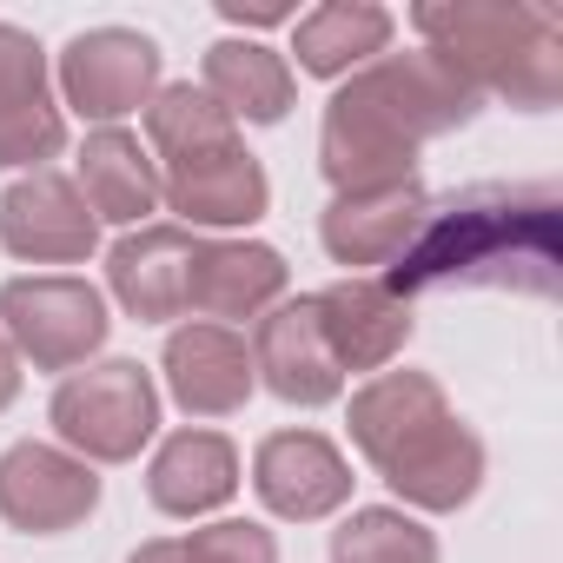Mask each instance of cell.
Returning <instances> with one entry per match:
<instances>
[{
	"label": "cell",
	"mask_w": 563,
	"mask_h": 563,
	"mask_svg": "<svg viewBox=\"0 0 563 563\" xmlns=\"http://www.w3.org/2000/svg\"><path fill=\"white\" fill-rule=\"evenodd\" d=\"M54 444L80 464H133L159 438V385L140 358H93L67 372L47 398Z\"/></svg>",
	"instance_id": "4"
},
{
	"label": "cell",
	"mask_w": 563,
	"mask_h": 563,
	"mask_svg": "<svg viewBox=\"0 0 563 563\" xmlns=\"http://www.w3.org/2000/svg\"><path fill=\"white\" fill-rule=\"evenodd\" d=\"M477 93L431 60L424 47L411 54H378L339 93L325 100L319 120V173L332 192H378L418 179V153L457 126L477 120Z\"/></svg>",
	"instance_id": "1"
},
{
	"label": "cell",
	"mask_w": 563,
	"mask_h": 563,
	"mask_svg": "<svg viewBox=\"0 0 563 563\" xmlns=\"http://www.w3.org/2000/svg\"><path fill=\"white\" fill-rule=\"evenodd\" d=\"M239 484H245L239 444L212 424H186V431L159 438V451L146 457V504L159 517H179V523L225 510L239 497Z\"/></svg>",
	"instance_id": "17"
},
{
	"label": "cell",
	"mask_w": 563,
	"mask_h": 563,
	"mask_svg": "<svg viewBox=\"0 0 563 563\" xmlns=\"http://www.w3.org/2000/svg\"><path fill=\"white\" fill-rule=\"evenodd\" d=\"M126 563H186V550H179V537H153V543H140Z\"/></svg>",
	"instance_id": "30"
},
{
	"label": "cell",
	"mask_w": 563,
	"mask_h": 563,
	"mask_svg": "<svg viewBox=\"0 0 563 563\" xmlns=\"http://www.w3.org/2000/svg\"><path fill=\"white\" fill-rule=\"evenodd\" d=\"M199 87L245 126H278L292 107H299V74L292 60L265 47V41H245V34H225L206 47V67H199Z\"/></svg>",
	"instance_id": "21"
},
{
	"label": "cell",
	"mask_w": 563,
	"mask_h": 563,
	"mask_svg": "<svg viewBox=\"0 0 563 563\" xmlns=\"http://www.w3.org/2000/svg\"><path fill=\"white\" fill-rule=\"evenodd\" d=\"M54 100V60L47 47L14 27V21H0V113H21V107H41Z\"/></svg>",
	"instance_id": "26"
},
{
	"label": "cell",
	"mask_w": 563,
	"mask_h": 563,
	"mask_svg": "<svg viewBox=\"0 0 563 563\" xmlns=\"http://www.w3.org/2000/svg\"><path fill=\"white\" fill-rule=\"evenodd\" d=\"M199 232L153 219L107 245V292L140 325H186V272H192Z\"/></svg>",
	"instance_id": "14"
},
{
	"label": "cell",
	"mask_w": 563,
	"mask_h": 563,
	"mask_svg": "<svg viewBox=\"0 0 563 563\" xmlns=\"http://www.w3.org/2000/svg\"><path fill=\"white\" fill-rule=\"evenodd\" d=\"M332 563H444L438 530L398 504H365L332 530Z\"/></svg>",
	"instance_id": "24"
},
{
	"label": "cell",
	"mask_w": 563,
	"mask_h": 563,
	"mask_svg": "<svg viewBox=\"0 0 563 563\" xmlns=\"http://www.w3.org/2000/svg\"><path fill=\"white\" fill-rule=\"evenodd\" d=\"M159 206L173 212V225H186L199 239H245V225H258L272 212V179L239 140L225 153L166 166L159 173Z\"/></svg>",
	"instance_id": "9"
},
{
	"label": "cell",
	"mask_w": 563,
	"mask_h": 563,
	"mask_svg": "<svg viewBox=\"0 0 563 563\" xmlns=\"http://www.w3.org/2000/svg\"><path fill=\"white\" fill-rule=\"evenodd\" d=\"M411 27L431 60H444L477 100H510L517 113H550L563 100V21L530 0H424Z\"/></svg>",
	"instance_id": "3"
},
{
	"label": "cell",
	"mask_w": 563,
	"mask_h": 563,
	"mask_svg": "<svg viewBox=\"0 0 563 563\" xmlns=\"http://www.w3.org/2000/svg\"><path fill=\"white\" fill-rule=\"evenodd\" d=\"M0 245L21 265H87L100 252V219L67 173H21L0 192Z\"/></svg>",
	"instance_id": "10"
},
{
	"label": "cell",
	"mask_w": 563,
	"mask_h": 563,
	"mask_svg": "<svg viewBox=\"0 0 563 563\" xmlns=\"http://www.w3.org/2000/svg\"><path fill=\"white\" fill-rule=\"evenodd\" d=\"M424 212H431L424 179L378 186V192H332V206L319 212V245L332 265H345V278H372L378 265L391 272L405 258Z\"/></svg>",
	"instance_id": "13"
},
{
	"label": "cell",
	"mask_w": 563,
	"mask_h": 563,
	"mask_svg": "<svg viewBox=\"0 0 563 563\" xmlns=\"http://www.w3.org/2000/svg\"><path fill=\"white\" fill-rule=\"evenodd\" d=\"M444 418H451V398L431 372H378L345 405V431H352V444L372 471H385L405 444H418Z\"/></svg>",
	"instance_id": "20"
},
{
	"label": "cell",
	"mask_w": 563,
	"mask_h": 563,
	"mask_svg": "<svg viewBox=\"0 0 563 563\" xmlns=\"http://www.w3.org/2000/svg\"><path fill=\"white\" fill-rule=\"evenodd\" d=\"M556 192L543 186H471L424 212L405 258L385 272L398 299L451 292V286H490V292H530L550 299L563 278L556 245Z\"/></svg>",
	"instance_id": "2"
},
{
	"label": "cell",
	"mask_w": 563,
	"mask_h": 563,
	"mask_svg": "<svg viewBox=\"0 0 563 563\" xmlns=\"http://www.w3.org/2000/svg\"><path fill=\"white\" fill-rule=\"evenodd\" d=\"M74 186H80L87 212H93L100 225H120V232L153 225V212H159V159H153L146 140L126 133V126H93V133L80 140V153H74Z\"/></svg>",
	"instance_id": "19"
},
{
	"label": "cell",
	"mask_w": 563,
	"mask_h": 563,
	"mask_svg": "<svg viewBox=\"0 0 563 563\" xmlns=\"http://www.w3.org/2000/svg\"><path fill=\"white\" fill-rule=\"evenodd\" d=\"M352 457L325 431H272L252 451V497L278 523H325L352 504Z\"/></svg>",
	"instance_id": "8"
},
{
	"label": "cell",
	"mask_w": 563,
	"mask_h": 563,
	"mask_svg": "<svg viewBox=\"0 0 563 563\" xmlns=\"http://www.w3.org/2000/svg\"><path fill=\"white\" fill-rule=\"evenodd\" d=\"M292 292V265L265 239H199L186 272V319L206 325H258L278 299Z\"/></svg>",
	"instance_id": "11"
},
{
	"label": "cell",
	"mask_w": 563,
	"mask_h": 563,
	"mask_svg": "<svg viewBox=\"0 0 563 563\" xmlns=\"http://www.w3.org/2000/svg\"><path fill=\"white\" fill-rule=\"evenodd\" d=\"M186 563H278V537L252 517H206L179 537Z\"/></svg>",
	"instance_id": "27"
},
{
	"label": "cell",
	"mask_w": 563,
	"mask_h": 563,
	"mask_svg": "<svg viewBox=\"0 0 563 563\" xmlns=\"http://www.w3.org/2000/svg\"><path fill=\"white\" fill-rule=\"evenodd\" d=\"M252 378L278 398V405H299V411H319V405H339L345 398V372L319 332V312H312V292L306 299H278L258 325H252Z\"/></svg>",
	"instance_id": "12"
},
{
	"label": "cell",
	"mask_w": 563,
	"mask_h": 563,
	"mask_svg": "<svg viewBox=\"0 0 563 563\" xmlns=\"http://www.w3.org/2000/svg\"><path fill=\"white\" fill-rule=\"evenodd\" d=\"M312 312H319V332L339 358V372H391L418 332V312L411 299H398L385 278H339V286L312 292Z\"/></svg>",
	"instance_id": "16"
},
{
	"label": "cell",
	"mask_w": 563,
	"mask_h": 563,
	"mask_svg": "<svg viewBox=\"0 0 563 563\" xmlns=\"http://www.w3.org/2000/svg\"><path fill=\"white\" fill-rule=\"evenodd\" d=\"M0 339L14 345L21 365L67 378L107 352L113 312H107V292L80 272H27L0 286Z\"/></svg>",
	"instance_id": "5"
},
{
	"label": "cell",
	"mask_w": 563,
	"mask_h": 563,
	"mask_svg": "<svg viewBox=\"0 0 563 563\" xmlns=\"http://www.w3.org/2000/svg\"><path fill=\"white\" fill-rule=\"evenodd\" d=\"M219 21H232V27H292L299 8H286V0H258V8H245V0H219Z\"/></svg>",
	"instance_id": "28"
},
{
	"label": "cell",
	"mask_w": 563,
	"mask_h": 563,
	"mask_svg": "<svg viewBox=\"0 0 563 563\" xmlns=\"http://www.w3.org/2000/svg\"><path fill=\"white\" fill-rule=\"evenodd\" d=\"M21 378H27V365L14 358V345H8V339H0V411L21 398Z\"/></svg>",
	"instance_id": "29"
},
{
	"label": "cell",
	"mask_w": 563,
	"mask_h": 563,
	"mask_svg": "<svg viewBox=\"0 0 563 563\" xmlns=\"http://www.w3.org/2000/svg\"><path fill=\"white\" fill-rule=\"evenodd\" d=\"M159 378H166V398L186 411V418H232L252 405L258 378H252V345L232 332V325H206V319H186L166 332V352H159Z\"/></svg>",
	"instance_id": "15"
},
{
	"label": "cell",
	"mask_w": 563,
	"mask_h": 563,
	"mask_svg": "<svg viewBox=\"0 0 563 563\" xmlns=\"http://www.w3.org/2000/svg\"><path fill=\"white\" fill-rule=\"evenodd\" d=\"M159 67L166 60H159L153 34H140V27H87L54 60V87H60L54 100H60V113H80L87 126H126L166 87Z\"/></svg>",
	"instance_id": "6"
},
{
	"label": "cell",
	"mask_w": 563,
	"mask_h": 563,
	"mask_svg": "<svg viewBox=\"0 0 563 563\" xmlns=\"http://www.w3.org/2000/svg\"><path fill=\"white\" fill-rule=\"evenodd\" d=\"M140 120H146V153L159 159V173H166V166H186V159H206V153L239 146V120H232L206 87H192V80L159 87V93H153V107H146Z\"/></svg>",
	"instance_id": "23"
},
{
	"label": "cell",
	"mask_w": 563,
	"mask_h": 563,
	"mask_svg": "<svg viewBox=\"0 0 563 563\" xmlns=\"http://www.w3.org/2000/svg\"><path fill=\"white\" fill-rule=\"evenodd\" d=\"M398 497V510L411 517H451L484 490V438L451 411L438 431H424L418 444H405L385 471H378Z\"/></svg>",
	"instance_id": "18"
},
{
	"label": "cell",
	"mask_w": 563,
	"mask_h": 563,
	"mask_svg": "<svg viewBox=\"0 0 563 563\" xmlns=\"http://www.w3.org/2000/svg\"><path fill=\"white\" fill-rule=\"evenodd\" d=\"M100 510V471L60 444L21 438L0 451V523L21 537H67Z\"/></svg>",
	"instance_id": "7"
},
{
	"label": "cell",
	"mask_w": 563,
	"mask_h": 563,
	"mask_svg": "<svg viewBox=\"0 0 563 563\" xmlns=\"http://www.w3.org/2000/svg\"><path fill=\"white\" fill-rule=\"evenodd\" d=\"M67 153V113L60 100L0 113V173H47V159Z\"/></svg>",
	"instance_id": "25"
},
{
	"label": "cell",
	"mask_w": 563,
	"mask_h": 563,
	"mask_svg": "<svg viewBox=\"0 0 563 563\" xmlns=\"http://www.w3.org/2000/svg\"><path fill=\"white\" fill-rule=\"evenodd\" d=\"M391 34H398V14L378 8V0H325V8L292 21V54H299V74L312 80H352L358 67L391 54Z\"/></svg>",
	"instance_id": "22"
}]
</instances>
